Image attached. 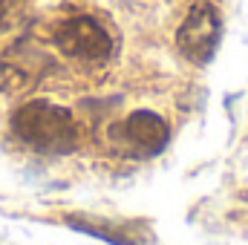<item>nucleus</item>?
<instances>
[{
	"mask_svg": "<svg viewBox=\"0 0 248 245\" xmlns=\"http://www.w3.org/2000/svg\"><path fill=\"white\" fill-rule=\"evenodd\" d=\"M219 32H222V20L214 3L199 0L190 6L185 23L176 32V44L182 49V55L190 58L193 63H205L211 61L217 44H219Z\"/></svg>",
	"mask_w": 248,
	"mask_h": 245,
	"instance_id": "7ed1b4c3",
	"label": "nucleus"
},
{
	"mask_svg": "<svg viewBox=\"0 0 248 245\" xmlns=\"http://www.w3.org/2000/svg\"><path fill=\"white\" fill-rule=\"evenodd\" d=\"M124 133H127V138H130L139 150H144V153H159V150H165V144H168V138H170L165 119L156 116V113H150V110H136V113H130L127 122H124Z\"/></svg>",
	"mask_w": 248,
	"mask_h": 245,
	"instance_id": "20e7f679",
	"label": "nucleus"
},
{
	"mask_svg": "<svg viewBox=\"0 0 248 245\" xmlns=\"http://www.w3.org/2000/svg\"><path fill=\"white\" fill-rule=\"evenodd\" d=\"M12 133L38 153H66L78 141V127L69 110L32 101L12 113Z\"/></svg>",
	"mask_w": 248,
	"mask_h": 245,
	"instance_id": "f257e3e1",
	"label": "nucleus"
},
{
	"mask_svg": "<svg viewBox=\"0 0 248 245\" xmlns=\"http://www.w3.org/2000/svg\"><path fill=\"white\" fill-rule=\"evenodd\" d=\"M26 17V0H0V38L12 35Z\"/></svg>",
	"mask_w": 248,
	"mask_h": 245,
	"instance_id": "39448f33",
	"label": "nucleus"
},
{
	"mask_svg": "<svg viewBox=\"0 0 248 245\" xmlns=\"http://www.w3.org/2000/svg\"><path fill=\"white\" fill-rule=\"evenodd\" d=\"M52 41L61 49V55L78 58V61H104L113 52L110 32L95 17H87V15L61 20L52 32Z\"/></svg>",
	"mask_w": 248,
	"mask_h": 245,
	"instance_id": "f03ea898",
	"label": "nucleus"
}]
</instances>
